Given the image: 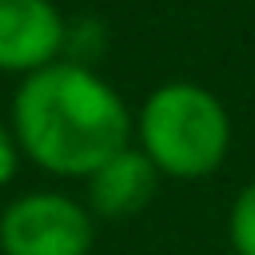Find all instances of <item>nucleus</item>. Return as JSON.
Listing matches in <instances>:
<instances>
[{"label": "nucleus", "mask_w": 255, "mask_h": 255, "mask_svg": "<svg viewBox=\"0 0 255 255\" xmlns=\"http://www.w3.org/2000/svg\"><path fill=\"white\" fill-rule=\"evenodd\" d=\"M131 124L135 116L124 96L80 60H56L24 76L12 92L20 151L60 179H88L108 155L131 143Z\"/></svg>", "instance_id": "f257e3e1"}, {"label": "nucleus", "mask_w": 255, "mask_h": 255, "mask_svg": "<svg viewBox=\"0 0 255 255\" xmlns=\"http://www.w3.org/2000/svg\"><path fill=\"white\" fill-rule=\"evenodd\" d=\"M135 147L151 159L159 175L203 179L219 171L231 151V116L215 92L195 80H167L147 92L131 124Z\"/></svg>", "instance_id": "f03ea898"}, {"label": "nucleus", "mask_w": 255, "mask_h": 255, "mask_svg": "<svg viewBox=\"0 0 255 255\" xmlns=\"http://www.w3.org/2000/svg\"><path fill=\"white\" fill-rule=\"evenodd\" d=\"M96 215L68 191H24L0 211V255H88Z\"/></svg>", "instance_id": "7ed1b4c3"}, {"label": "nucleus", "mask_w": 255, "mask_h": 255, "mask_svg": "<svg viewBox=\"0 0 255 255\" xmlns=\"http://www.w3.org/2000/svg\"><path fill=\"white\" fill-rule=\"evenodd\" d=\"M68 48V20L52 0H0V72L32 76Z\"/></svg>", "instance_id": "20e7f679"}, {"label": "nucleus", "mask_w": 255, "mask_h": 255, "mask_svg": "<svg viewBox=\"0 0 255 255\" xmlns=\"http://www.w3.org/2000/svg\"><path fill=\"white\" fill-rule=\"evenodd\" d=\"M155 183H159V171L151 167V159L135 143H128L84 179L88 187L84 203L96 219H131L151 203Z\"/></svg>", "instance_id": "39448f33"}, {"label": "nucleus", "mask_w": 255, "mask_h": 255, "mask_svg": "<svg viewBox=\"0 0 255 255\" xmlns=\"http://www.w3.org/2000/svg\"><path fill=\"white\" fill-rule=\"evenodd\" d=\"M227 239L235 255H255V179L239 187L227 211Z\"/></svg>", "instance_id": "423d86ee"}, {"label": "nucleus", "mask_w": 255, "mask_h": 255, "mask_svg": "<svg viewBox=\"0 0 255 255\" xmlns=\"http://www.w3.org/2000/svg\"><path fill=\"white\" fill-rule=\"evenodd\" d=\"M20 143H16V131H12V120H0V187H8L16 179V167H20Z\"/></svg>", "instance_id": "0eeeda50"}]
</instances>
